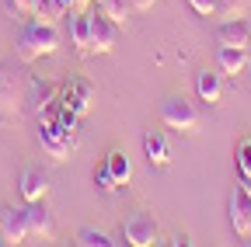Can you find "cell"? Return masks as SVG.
<instances>
[{
    "label": "cell",
    "mask_w": 251,
    "mask_h": 247,
    "mask_svg": "<svg viewBox=\"0 0 251 247\" xmlns=\"http://www.w3.org/2000/svg\"><path fill=\"white\" fill-rule=\"evenodd\" d=\"M59 39H63V35H59V28H56L52 21H39V18H31V21L21 28L14 52H18L21 63H35V59L52 56V52L59 49Z\"/></svg>",
    "instance_id": "1"
},
{
    "label": "cell",
    "mask_w": 251,
    "mask_h": 247,
    "mask_svg": "<svg viewBox=\"0 0 251 247\" xmlns=\"http://www.w3.org/2000/svg\"><path fill=\"white\" fill-rule=\"evenodd\" d=\"M14 63L7 56H0V122L14 126L21 122V90H18V77H14Z\"/></svg>",
    "instance_id": "2"
},
{
    "label": "cell",
    "mask_w": 251,
    "mask_h": 247,
    "mask_svg": "<svg viewBox=\"0 0 251 247\" xmlns=\"http://www.w3.org/2000/svg\"><path fill=\"white\" fill-rule=\"evenodd\" d=\"M161 122L175 133H196L202 126V115L188 98H168L161 105Z\"/></svg>",
    "instance_id": "3"
},
{
    "label": "cell",
    "mask_w": 251,
    "mask_h": 247,
    "mask_svg": "<svg viewBox=\"0 0 251 247\" xmlns=\"http://www.w3.org/2000/svg\"><path fill=\"white\" fill-rule=\"evenodd\" d=\"M157 220L150 212H133L129 220L122 223V237H126V244H133V247H150L153 240H157Z\"/></svg>",
    "instance_id": "4"
},
{
    "label": "cell",
    "mask_w": 251,
    "mask_h": 247,
    "mask_svg": "<svg viewBox=\"0 0 251 247\" xmlns=\"http://www.w3.org/2000/svg\"><path fill=\"white\" fill-rule=\"evenodd\" d=\"M0 233H4L7 244H25L31 237L28 230V205H4L0 209Z\"/></svg>",
    "instance_id": "5"
},
{
    "label": "cell",
    "mask_w": 251,
    "mask_h": 247,
    "mask_svg": "<svg viewBox=\"0 0 251 247\" xmlns=\"http://www.w3.org/2000/svg\"><path fill=\"white\" fill-rule=\"evenodd\" d=\"M119 42V24L101 11H91V52H112Z\"/></svg>",
    "instance_id": "6"
},
{
    "label": "cell",
    "mask_w": 251,
    "mask_h": 247,
    "mask_svg": "<svg viewBox=\"0 0 251 247\" xmlns=\"http://www.w3.org/2000/svg\"><path fill=\"white\" fill-rule=\"evenodd\" d=\"M91 98H94V87H91V80H70V84H63L59 87V105L63 108H70V112H77L80 118L87 115V108H91Z\"/></svg>",
    "instance_id": "7"
},
{
    "label": "cell",
    "mask_w": 251,
    "mask_h": 247,
    "mask_svg": "<svg viewBox=\"0 0 251 247\" xmlns=\"http://www.w3.org/2000/svg\"><path fill=\"white\" fill-rule=\"evenodd\" d=\"M227 212H230V226L237 237H251V195L241 188L230 192V202H227Z\"/></svg>",
    "instance_id": "8"
},
{
    "label": "cell",
    "mask_w": 251,
    "mask_h": 247,
    "mask_svg": "<svg viewBox=\"0 0 251 247\" xmlns=\"http://www.w3.org/2000/svg\"><path fill=\"white\" fill-rule=\"evenodd\" d=\"M28 230H31V237H39V240H52L56 237V223H52V212H49L46 199L28 202Z\"/></svg>",
    "instance_id": "9"
},
{
    "label": "cell",
    "mask_w": 251,
    "mask_h": 247,
    "mask_svg": "<svg viewBox=\"0 0 251 247\" xmlns=\"http://www.w3.org/2000/svg\"><path fill=\"white\" fill-rule=\"evenodd\" d=\"M18 188H21V199H25V202H39V199H46V192H49V178H46L42 167H25Z\"/></svg>",
    "instance_id": "10"
},
{
    "label": "cell",
    "mask_w": 251,
    "mask_h": 247,
    "mask_svg": "<svg viewBox=\"0 0 251 247\" xmlns=\"http://www.w3.org/2000/svg\"><path fill=\"white\" fill-rule=\"evenodd\" d=\"M216 45H237V49H251V32H248V21L230 18L216 28Z\"/></svg>",
    "instance_id": "11"
},
{
    "label": "cell",
    "mask_w": 251,
    "mask_h": 247,
    "mask_svg": "<svg viewBox=\"0 0 251 247\" xmlns=\"http://www.w3.org/2000/svg\"><path fill=\"white\" fill-rule=\"evenodd\" d=\"M70 42L77 45L80 56H91V7L70 11Z\"/></svg>",
    "instance_id": "12"
},
{
    "label": "cell",
    "mask_w": 251,
    "mask_h": 247,
    "mask_svg": "<svg viewBox=\"0 0 251 247\" xmlns=\"http://www.w3.org/2000/svg\"><path fill=\"white\" fill-rule=\"evenodd\" d=\"M143 153H147L150 167H168L171 164V143H168L164 133H147L143 136Z\"/></svg>",
    "instance_id": "13"
},
{
    "label": "cell",
    "mask_w": 251,
    "mask_h": 247,
    "mask_svg": "<svg viewBox=\"0 0 251 247\" xmlns=\"http://www.w3.org/2000/svg\"><path fill=\"white\" fill-rule=\"evenodd\" d=\"M196 94H199V101H206V105H220V98H224V73L202 70V73L196 77Z\"/></svg>",
    "instance_id": "14"
},
{
    "label": "cell",
    "mask_w": 251,
    "mask_h": 247,
    "mask_svg": "<svg viewBox=\"0 0 251 247\" xmlns=\"http://www.w3.org/2000/svg\"><path fill=\"white\" fill-rule=\"evenodd\" d=\"M216 63H220V70H224V73L237 77V73H244V67H248V49L220 45V49H216Z\"/></svg>",
    "instance_id": "15"
},
{
    "label": "cell",
    "mask_w": 251,
    "mask_h": 247,
    "mask_svg": "<svg viewBox=\"0 0 251 247\" xmlns=\"http://www.w3.org/2000/svg\"><path fill=\"white\" fill-rule=\"evenodd\" d=\"M39 143H42V150L49 153L52 160H67V157H70V150H74L70 143H63L49 126H39Z\"/></svg>",
    "instance_id": "16"
},
{
    "label": "cell",
    "mask_w": 251,
    "mask_h": 247,
    "mask_svg": "<svg viewBox=\"0 0 251 247\" xmlns=\"http://www.w3.org/2000/svg\"><path fill=\"white\" fill-rule=\"evenodd\" d=\"M105 164H108V171H112V178L119 181V188L122 184H129V178H133V160L126 157L122 150H112L108 157H105Z\"/></svg>",
    "instance_id": "17"
},
{
    "label": "cell",
    "mask_w": 251,
    "mask_h": 247,
    "mask_svg": "<svg viewBox=\"0 0 251 247\" xmlns=\"http://www.w3.org/2000/svg\"><path fill=\"white\" fill-rule=\"evenodd\" d=\"M63 14H70L67 7H63V0H35L31 4V18H39V21H59Z\"/></svg>",
    "instance_id": "18"
},
{
    "label": "cell",
    "mask_w": 251,
    "mask_h": 247,
    "mask_svg": "<svg viewBox=\"0 0 251 247\" xmlns=\"http://www.w3.org/2000/svg\"><path fill=\"white\" fill-rule=\"evenodd\" d=\"M98 11H101L105 18H112V21L122 28L126 18L133 14V4H129V0H98Z\"/></svg>",
    "instance_id": "19"
},
{
    "label": "cell",
    "mask_w": 251,
    "mask_h": 247,
    "mask_svg": "<svg viewBox=\"0 0 251 247\" xmlns=\"http://www.w3.org/2000/svg\"><path fill=\"white\" fill-rule=\"evenodd\" d=\"M59 98V87L49 84V80H31V101H35V108H46Z\"/></svg>",
    "instance_id": "20"
},
{
    "label": "cell",
    "mask_w": 251,
    "mask_h": 247,
    "mask_svg": "<svg viewBox=\"0 0 251 247\" xmlns=\"http://www.w3.org/2000/svg\"><path fill=\"white\" fill-rule=\"evenodd\" d=\"M234 164H237V178H248V174H251V139H241V143H237Z\"/></svg>",
    "instance_id": "21"
},
{
    "label": "cell",
    "mask_w": 251,
    "mask_h": 247,
    "mask_svg": "<svg viewBox=\"0 0 251 247\" xmlns=\"http://www.w3.org/2000/svg\"><path fill=\"white\" fill-rule=\"evenodd\" d=\"M94 184H98V192H105V195L119 192V181L112 178V171H108V164H105V160L94 167Z\"/></svg>",
    "instance_id": "22"
},
{
    "label": "cell",
    "mask_w": 251,
    "mask_h": 247,
    "mask_svg": "<svg viewBox=\"0 0 251 247\" xmlns=\"http://www.w3.org/2000/svg\"><path fill=\"white\" fill-rule=\"evenodd\" d=\"M77 244L80 247H112L115 240H108V233H101V230H80L77 233Z\"/></svg>",
    "instance_id": "23"
},
{
    "label": "cell",
    "mask_w": 251,
    "mask_h": 247,
    "mask_svg": "<svg viewBox=\"0 0 251 247\" xmlns=\"http://www.w3.org/2000/svg\"><path fill=\"white\" fill-rule=\"evenodd\" d=\"M248 0H216V14H224V18H237L244 11Z\"/></svg>",
    "instance_id": "24"
},
{
    "label": "cell",
    "mask_w": 251,
    "mask_h": 247,
    "mask_svg": "<svg viewBox=\"0 0 251 247\" xmlns=\"http://www.w3.org/2000/svg\"><path fill=\"white\" fill-rule=\"evenodd\" d=\"M4 4H7L11 14H18V18H31V4H35V0H4Z\"/></svg>",
    "instance_id": "25"
},
{
    "label": "cell",
    "mask_w": 251,
    "mask_h": 247,
    "mask_svg": "<svg viewBox=\"0 0 251 247\" xmlns=\"http://www.w3.org/2000/svg\"><path fill=\"white\" fill-rule=\"evenodd\" d=\"M188 7L202 18H209V14H216V0H188Z\"/></svg>",
    "instance_id": "26"
},
{
    "label": "cell",
    "mask_w": 251,
    "mask_h": 247,
    "mask_svg": "<svg viewBox=\"0 0 251 247\" xmlns=\"http://www.w3.org/2000/svg\"><path fill=\"white\" fill-rule=\"evenodd\" d=\"M94 4V0H63V7H67V11H87Z\"/></svg>",
    "instance_id": "27"
},
{
    "label": "cell",
    "mask_w": 251,
    "mask_h": 247,
    "mask_svg": "<svg viewBox=\"0 0 251 247\" xmlns=\"http://www.w3.org/2000/svg\"><path fill=\"white\" fill-rule=\"evenodd\" d=\"M129 4H133V11H150L157 0H129Z\"/></svg>",
    "instance_id": "28"
},
{
    "label": "cell",
    "mask_w": 251,
    "mask_h": 247,
    "mask_svg": "<svg viewBox=\"0 0 251 247\" xmlns=\"http://www.w3.org/2000/svg\"><path fill=\"white\" fill-rule=\"evenodd\" d=\"M241 188H244V192L251 195V174H248V178H241Z\"/></svg>",
    "instance_id": "29"
},
{
    "label": "cell",
    "mask_w": 251,
    "mask_h": 247,
    "mask_svg": "<svg viewBox=\"0 0 251 247\" xmlns=\"http://www.w3.org/2000/svg\"><path fill=\"white\" fill-rule=\"evenodd\" d=\"M244 70H248V77H251V49H248V67H244Z\"/></svg>",
    "instance_id": "30"
},
{
    "label": "cell",
    "mask_w": 251,
    "mask_h": 247,
    "mask_svg": "<svg viewBox=\"0 0 251 247\" xmlns=\"http://www.w3.org/2000/svg\"><path fill=\"white\" fill-rule=\"evenodd\" d=\"M248 32H251V18H248Z\"/></svg>",
    "instance_id": "31"
},
{
    "label": "cell",
    "mask_w": 251,
    "mask_h": 247,
    "mask_svg": "<svg viewBox=\"0 0 251 247\" xmlns=\"http://www.w3.org/2000/svg\"><path fill=\"white\" fill-rule=\"evenodd\" d=\"M94 4H98V0H94Z\"/></svg>",
    "instance_id": "32"
}]
</instances>
